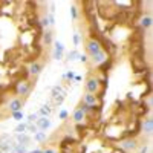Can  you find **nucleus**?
Masks as SVG:
<instances>
[{"instance_id":"nucleus-1","label":"nucleus","mask_w":153,"mask_h":153,"mask_svg":"<svg viewBox=\"0 0 153 153\" xmlns=\"http://www.w3.org/2000/svg\"><path fill=\"white\" fill-rule=\"evenodd\" d=\"M120 147H121L123 150H126V152H133V150L138 147V143H136V139L129 138V139H124V141H121V143H120Z\"/></svg>"},{"instance_id":"nucleus-2","label":"nucleus","mask_w":153,"mask_h":153,"mask_svg":"<svg viewBox=\"0 0 153 153\" xmlns=\"http://www.w3.org/2000/svg\"><path fill=\"white\" fill-rule=\"evenodd\" d=\"M86 49H87V52L91 54V57H92V55L98 54L100 51H101V45H100V42H98V40H89V42H87Z\"/></svg>"},{"instance_id":"nucleus-3","label":"nucleus","mask_w":153,"mask_h":153,"mask_svg":"<svg viewBox=\"0 0 153 153\" xmlns=\"http://www.w3.org/2000/svg\"><path fill=\"white\" fill-rule=\"evenodd\" d=\"M98 89H100V81L97 80V78H89L87 80V83H86V91L89 92V94H97L98 92Z\"/></svg>"},{"instance_id":"nucleus-4","label":"nucleus","mask_w":153,"mask_h":153,"mask_svg":"<svg viewBox=\"0 0 153 153\" xmlns=\"http://www.w3.org/2000/svg\"><path fill=\"white\" fill-rule=\"evenodd\" d=\"M35 126H37L38 130L46 132L49 127H51V120L49 118H45V117H38V120L35 121Z\"/></svg>"},{"instance_id":"nucleus-5","label":"nucleus","mask_w":153,"mask_h":153,"mask_svg":"<svg viewBox=\"0 0 153 153\" xmlns=\"http://www.w3.org/2000/svg\"><path fill=\"white\" fill-rule=\"evenodd\" d=\"M31 91V83L29 81H22L17 84V95H28Z\"/></svg>"},{"instance_id":"nucleus-6","label":"nucleus","mask_w":153,"mask_h":153,"mask_svg":"<svg viewBox=\"0 0 153 153\" xmlns=\"http://www.w3.org/2000/svg\"><path fill=\"white\" fill-rule=\"evenodd\" d=\"M84 104L89 106V107H95V106L98 104V98H97V95L86 92V95H84Z\"/></svg>"},{"instance_id":"nucleus-7","label":"nucleus","mask_w":153,"mask_h":153,"mask_svg":"<svg viewBox=\"0 0 153 153\" xmlns=\"http://www.w3.org/2000/svg\"><path fill=\"white\" fill-rule=\"evenodd\" d=\"M28 71H29V75L38 76V75H40V72H42V65H40V63H37V61H34V63H31V65H29Z\"/></svg>"},{"instance_id":"nucleus-8","label":"nucleus","mask_w":153,"mask_h":153,"mask_svg":"<svg viewBox=\"0 0 153 153\" xmlns=\"http://www.w3.org/2000/svg\"><path fill=\"white\" fill-rule=\"evenodd\" d=\"M8 109L14 113V112H19V110H22V100H19V98H14V100H11L9 101V104H8Z\"/></svg>"},{"instance_id":"nucleus-9","label":"nucleus","mask_w":153,"mask_h":153,"mask_svg":"<svg viewBox=\"0 0 153 153\" xmlns=\"http://www.w3.org/2000/svg\"><path fill=\"white\" fill-rule=\"evenodd\" d=\"M106 60H107V55H106V52H104L103 49H101L98 54L92 55V61L95 63V65H101V63H104Z\"/></svg>"},{"instance_id":"nucleus-10","label":"nucleus","mask_w":153,"mask_h":153,"mask_svg":"<svg viewBox=\"0 0 153 153\" xmlns=\"http://www.w3.org/2000/svg\"><path fill=\"white\" fill-rule=\"evenodd\" d=\"M143 130H144L146 135H152V132H153V121H152V118H147V120L143 121Z\"/></svg>"},{"instance_id":"nucleus-11","label":"nucleus","mask_w":153,"mask_h":153,"mask_svg":"<svg viewBox=\"0 0 153 153\" xmlns=\"http://www.w3.org/2000/svg\"><path fill=\"white\" fill-rule=\"evenodd\" d=\"M17 144H25V146H28L29 141H31V136L26 135V133H22V135H17Z\"/></svg>"},{"instance_id":"nucleus-12","label":"nucleus","mask_w":153,"mask_h":153,"mask_svg":"<svg viewBox=\"0 0 153 153\" xmlns=\"http://www.w3.org/2000/svg\"><path fill=\"white\" fill-rule=\"evenodd\" d=\"M72 118H74L75 123H81L83 118H84V112H83L81 109H76V110L74 112V117H72Z\"/></svg>"},{"instance_id":"nucleus-13","label":"nucleus","mask_w":153,"mask_h":153,"mask_svg":"<svg viewBox=\"0 0 153 153\" xmlns=\"http://www.w3.org/2000/svg\"><path fill=\"white\" fill-rule=\"evenodd\" d=\"M49 115H51V107L49 106H42L40 110H38V117H45V118H49Z\"/></svg>"},{"instance_id":"nucleus-14","label":"nucleus","mask_w":153,"mask_h":153,"mask_svg":"<svg viewBox=\"0 0 153 153\" xmlns=\"http://www.w3.org/2000/svg\"><path fill=\"white\" fill-rule=\"evenodd\" d=\"M26 127H28V123H22L16 127V133L17 135H22V133H26Z\"/></svg>"},{"instance_id":"nucleus-15","label":"nucleus","mask_w":153,"mask_h":153,"mask_svg":"<svg viewBox=\"0 0 153 153\" xmlns=\"http://www.w3.org/2000/svg\"><path fill=\"white\" fill-rule=\"evenodd\" d=\"M34 139L37 143H43V141H46V132H37L35 135H34Z\"/></svg>"},{"instance_id":"nucleus-16","label":"nucleus","mask_w":153,"mask_h":153,"mask_svg":"<svg viewBox=\"0 0 153 153\" xmlns=\"http://www.w3.org/2000/svg\"><path fill=\"white\" fill-rule=\"evenodd\" d=\"M141 26L143 28H150L152 26V17L150 16H146L141 19Z\"/></svg>"},{"instance_id":"nucleus-17","label":"nucleus","mask_w":153,"mask_h":153,"mask_svg":"<svg viewBox=\"0 0 153 153\" xmlns=\"http://www.w3.org/2000/svg\"><path fill=\"white\" fill-rule=\"evenodd\" d=\"M14 152H16V153H28V146L17 144V146L14 147Z\"/></svg>"},{"instance_id":"nucleus-18","label":"nucleus","mask_w":153,"mask_h":153,"mask_svg":"<svg viewBox=\"0 0 153 153\" xmlns=\"http://www.w3.org/2000/svg\"><path fill=\"white\" fill-rule=\"evenodd\" d=\"M45 43L46 45L52 43V32H51V31H46V34H45Z\"/></svg>"},{"instance_id":"nucleus-19","label":"nucleus","mask_w":153,"mask_h":153,"mask_svg":"<svg viewBox=\"0 0 153 153\" xmlns=\"http://www.w3.org/2000/svg\"><path fill=\"white\" fill-rule=\"evenodd\" d=\"M38 120V113H31V115H28V124H34V121H37Z\"/></svg>"},{"instance_id":"nucleus-20","label":"nucleus","mask_w":153,"mask_h":153,"mask_svg":"<svg viewBox=\"0 0 153 153\" xmlns=\"http://www.w3.org/2000/svg\"><path fill=\"white\" fill-rule=\"evenodd\" d=\"M26 132H29V133H37L38 132V129H37V126L35 124H28V127H26Z\"/></svg>"},{"instance_id":"nucleus-21","label":"nucleus","mask_w":153,"mask_h":153,"mask_svg":"<svg viewBox=\"0 0 153 153\" xmlns=\"http://www.w3.org/2000/svg\"><path fill=\"white\" fill-rule=\"evenodd\" d=\"M68 57H69V60H71V61H74V60H78V58H80V54L76 52V51H72V52H69V55H68Z\"/></svg>"},{"instance_id":"nucleus-22","label":"nucleus","mask_w":153,"mask_h":153,"mask_svg":"<svg viewBox=\"0 0 153 153\" xmlns=\"http://www.w3.org/2000/svg\"><path fill=\"white\" fill-rule=\"evenodd\" d=\"M12 118H14V120H17V121H22V120H23V112H22V110H19V112H14V113H12Z\"/></svg>"},{"instance_id":"nucleus-23","label":"nucleus","mask_w":153,"mask_h":153,"mask_svg":"<svg viewBox=\"0 0 153 153\" xmlns=\"http://www.w3.org/2000/svg\"><path fill=\"white\" fill-rule=\"evenodd\" d=\"M65 51V46H63L61 42H55V52H63Z\"/></svg>"},{"instance_id":"nucleus-24","label":"nucleus","mask_w":153,"mask_h":153,"mask_svg":"<svg viewBox=\"0 0 153 153\" xmlns=\"http://www.w3.org/2000/svg\"><path fill=\"white\" fill-rule=\"evenodd\" d=\"M61 57H63V52H54V58L55 60H61Z\"/></svg>"},{"instance_id":"nucleus-25","label":"nucleus","mask_w":153,"mask_h":153,"mask_svg":"<svg viewBox=\"0 0 153 153\" xmlns=\"http://www.w3.org/2000/svg\"><path fill=\"white\" fill-rule=\"evenodd\" d=\"M66 117H68V112H66V110H61V112H60V118L65 120Z\"/></svg>"},{"instance_id":"nucleus-26","label":"nucleus","mask_w":153,"mask_h":153,"mask_svg":"<svg viewBox=\"0 0 153 153\" xmlns=\"http://www.w3.org/2000/svg\"><path fill=\"white\" fill-rule=\"evenodd\" d=\"M42 26H46V28L49 26V20L48 19H42Z\"/></svg>"},{"instance_id":"nucleus-27","label":"nucleus","mask_w":153,"mask_h":153,"mask_svg":"<svg viewBox=\"0 0 153 153\" xmlns=\"http://www.w3.org/2000/svg\"><path fill=\"white\" fill-rule=\"evenodd\" d=\"M71 12H72V17H74V19H76V8H75V6H72V8H71Z\"/></svg>"},{"instance_id":"nucleus-28","label":"nucleus","mask_w":153,"mask_h":153,"mask_svg":"<svg viewBox=\"0 0 153 153\" xmlns=\"http://www.w3.org/2000/svg\"><path fill=\"white\" fill-rule=\"evenodd\" d=\"M74 42H75V45H78V43H80V35H78V34H75V37H74Z\"/></svg>"},{"instance_id":"nucleus-29","label":"nucleus","mask_w":153,"mask_h":153,"mask_svg":"<svg viewBox=\"0 0 153 153\" xmlns=\"http://www.w3.org/2000/svg\"><path fill=\"white\" fill-rule=\"evenodd\" d=\"M80 60L84 63V61H87V57H86V55H80Z\"/></svg>"},{"instance_id":"nucleus-30","label":"nucleus","mask_w":153,"mask_h":153,"mask_svg":"<svg viewBox=\"0 0 153 153\" xmlns=\"http://www.w3.org/2000/svg\"><path fill=\"white\" fill-rule=\"evenodd\" d=\"M147 150H149V147H147V146H144V147L141 149V153H147Z\"/></svg>"},{"instance_id":"nucleus-31","label":"nucleus","mask_w":153,"mask_h":153,"mask_svg":"<svg viewBox=\"0 0 153 153\" xmlns=\"http://www.w3.org/2000/svg\"><path fill=\"white\" fill-rule=\"evenodd\" d=\"M28 153H43V150H32V152H28Z\"/></svg>"},{"instance_id":"nucleus-32","label":"nucleus","mask_w":153,"mask_h":153,"mask_svg":"<svg viewBox=\"0 0 153 153\" xmlns=\"http://www.w3.org/2000/svg\"><path fill=\"white\" fill-rule=\"evenodd\" d=\"M43 153H55V152H54V150H45Z\"/></svg>"}]
</instances>
